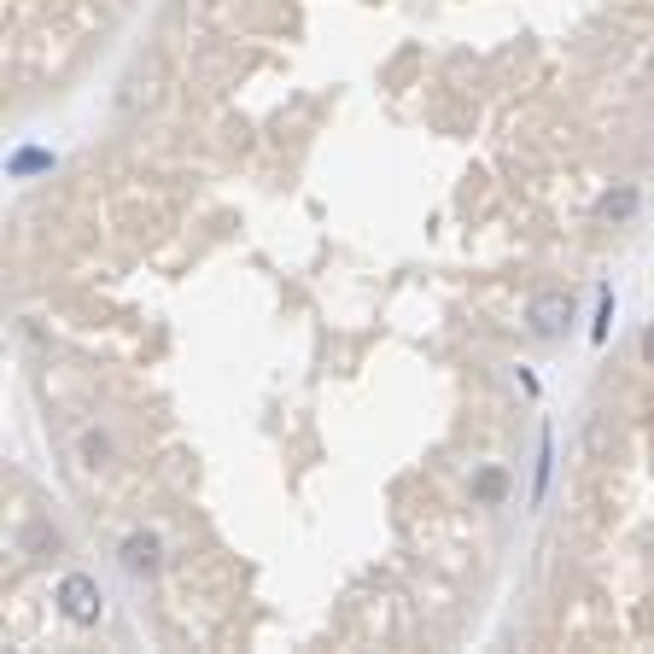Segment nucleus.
Wrapping results in <instances>:
<instances>
[{
    "instance_id": "nucleus-10",
    "label": "nucleus",
    "mask_w": 654,
    "mask_h": 654,
    "mask_svg": "<svg viewBox=\"0 0 654 654\" xmlns=\"http://www.w3.org/2000/svg\"><path fill=\"white\" fill-rule=\"evenodd\" d=\"M643 362H649V368H654V322H649V328H643Z\"/></svg>"
},
{
    "instance_id": "nucleus-7",
    "label": "nucleus",
    "mask_w": 654,
    "mask_h": 654,
    "mask_svg": "<svg viewBox=\"0 0 654 654\" xmlns=\"http://www.w3.org/2000/svg\"><path fill=\"white\" fill-rule=\"evenodd\" d=\"M76 450H82V462H88V467H111V439H106V432H82V439H76Z\"/></svg>"
},
{
    "instance_id": "nucleus-5",
    "label": "nucleus",
    "mask_w": 654,
    "mask_h": 654,
    "mask_svg": "<svg viewBox=\"0 0 654 654\" xmlns=\"http://www.w3.org/2000/svg\"><path fill=\"white\" fill-rule=\"evenodd\" d=\"M47 170H53V153H47V146H19V153L7 158V176H12V181L47 176Z\"/></svg>"
},
{
    "instance_id": "nucleus-4",
    "label": "nucleus",
    "mask_w": 654,
    "mask_h": 654,
    "mask_svg": "<svg viewBox=\"0 0 654 654\" xmlns=\"http://www.w3.org/2000/svg\"><path fill=\"white\" fill-rule=\"evenodd\" d=\"M637 216V188L631 181H619V188H608L596 199V223H631Z\"/></svg>"
},
{
    "instance_id": "nucleus-8",
    "label": "nucleus",
    "mask_w": 654,
    "mask_h": 654,
    "mask_svg": "<svg viewBox=\"0 0 654 654\" xmlns=\"http://www.w3.org/2000/svg\"><path fill=\"white\" fill-rule=\"evenodd\" d=\"M549 474H556V444H549V432H544V439H538V474H532V502H544Z\"/></svg>"
},
{
    "instance_id": "nucleus-6",
    "label": "nucleus",
    "mask_w": 654,
    "mask_h": 654,
    "mask_svg": "<svg viewBox=\"0 0 654 654\" xmlns=\"http://www.w3.org/2000/svg\"><path fill=\"white\" fill-rule=\"evenodd\" d=\"M502 497H509V474H502V467H479V474H474V502L497 509Z\"/></svg>"
},
{
    "instance_id": "nucleus-2",
    "label": "nucleus",
    "mask_w": 654,
    "mask_h": 654,
    "mask_svg": "<svg viewBox=\"0 0 654 654\" xmlns=\"http://www.w3.org/2000/svg\"><path fill=\"white\" fill-rule=\"evenodd\" d=\"M59 614L71 619V626H99L106 596H99V584H94L88 573H64V579H59Z\"/></svg>"
},
{
    "instance_id": "nucleus-3",
    "label": "nucleus",
    "mask_w": 654,
    "mask_h": 654,
    "mask_svg": "<svg viewBox=\"0 0 654 654\" xmlns=\"http://www.w3.org/2000/svg\"><path fill=\"white\" fill-rule=\"evenodd\" d=\"M117 561H123V573H129V579H158V567H164V544H158V532L135 526L123 544H117Z\"/></svg>"
},
{
    "instance_id": "nucleus-9",
    "label": "nucleus",
    "mask_w": 654,
    "mask_h": 654,
    "mask_svg": "<svg viewBox=\"0 0 654 654\" xmlns=\"http://www.w3.org/2000/svg\"><path fill=\"white\" fill-rule=\"evenodd\" d=\"M608 322H614V287H602V293H596V322H591V340H596V345L608 340Z\"/></svg>"
},
{
    "instance_id": "nucleus-1",
    "label": "nucleus",
    "mask_w": 654,
    "mask_h": 654,
    "mask_svg": "<svg viewBox=\"0 0 654 654\" xmlns=\"http://www.w3.org/2000/svg\"><path fill=\"white\" fill-rule=\"evenodd\" d=\"M567 328H573V293L567 287L532 293V305H526V333L532 340H561Z\"/></svg>"
}]
</instances>
